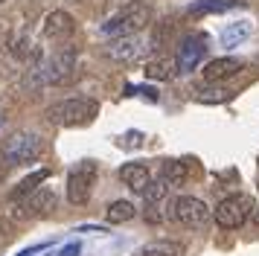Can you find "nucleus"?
<instances>
[{
    "instance_id": "nucleus-27",
    "label": "nucleus",
    "mask_w": 259,
    "mask_h": 256,
    "mask_svg": "<svg viewBox=\"0 0 259 256\" xmlns=\"http://www.w3.org/2000/svg\"><path fill=\"white\" fill-rule=\"evenodd\" d=\"M3 3H6V0H0V6H3Z\"/></svg>"
},
{
    "instance_id": "nucleus-2",
    "label": "nucleus",
    "mask_w": 259,
    "mask_h": 256,
    "mask_svg": "<svg viewBox=\"0 0 259 256\" xmlns=\"http://www.w3.org/2000/svg\"><path fill=\"white\" fill-rule=\"evenodd\" d=\"M99 114V105L96 99H82V96H73V99H64V102H56L47 108V119L53 125H84L91 122L94 116Z\"/></svg>"
},
{
    "instance_id": "nucleus-22",
    "label": "nucleus",
    "mask_w": 259,
    "mask_h": 256,
    "mask_svg": "<svg viewBox=\"0 0 259 256\" xmlns=\"http://www.w3.org/2000/svg\"><path fill=\"white\" fill-rule=\"evenodd\" d=\"M12 56H18V58H24V61H38V56H41V50H38L29 38H18L15 41V47H12Z\"/></svg>"
},
{
    "instance_id": "nucleus-24",
    "label": "nucleus",
    "mask_w": 259,
    "mask_h": 256,
    "mask_svg": "<svg viewBox=\"0 0 259 256\" xmlns=\"http://www.w3.org/2000/svg\"><path fill=\"white\" fill-rule=\"evenodd\" d=\"M9 166H12V163H9V157H6V151H3V146H0V181L6 178V172H9Z\"/></svg>"
},
{
    "instance_id": "nucleus-3",
    "label": "nucleus",
    "mask_w": 259,
    "mask_h": 256,
    "mask_svg": "<svg viewBox=\"0 0 259 256\" xmlns=\"http://www.w3.org/2000/svg\"><path fill=\"white\" fill-rule=\"evenodd\" d=\"M169 219L181 224V227H189V230H201L207 227L212 219V209L201 201V198L192 195H178L172 204H169Z\"/></svg>"
},
{
    "instance_id": "nucleus-11",
    "label": "nucleus",
    "mask_w": 259,
    "mask_h": 256,
    "mask_svg": "<svg viewBox=\"0 0 259 256\" xmlns=\"http://www.w3.org/2000/svg\"><path fill=\"white\" fill-rule=\"evenodd\" d=\"M70 73H73V56H70V53H67V56H64V53L53 56L44 67L38 70L41 81H47V84H61Z\"/></svg>"
},
{
    "instance_id": "nucleus-19",
    "label": "nucleus",
    "mask_w": 259,
    "mask_h": 256,
    "mask_svg": "<svg viewBox=\"0 0 259 256\" xmlns=\"http://www.w3.org/2000/svg\"><path fill=\"white\" fill-rule=\"evenodd\" d=\"M134 212H137V209H134V204H131V201H111L105 216H108V221H111V224H122V221L134 219Z\"/></svg>"
},
{
    "instance_id": "nucleus-20",
    "label": "nucleus",
    "mask_w": 259,
    "mask_h": 256,
    "mask_svg": "<svg viewBox=\"0 0 259 256\" xmlns=\"http://www.w3.org/2000/svg\"><path fill=\"white\" fill-rule=\"evenodd\" d=\"M137 256H181V244H175V242H152V244H146Z\"/></svg>"
},
{
    "instance_id": "nucleus-6",
    "label": "nucleus",
    "mask_w": 259,
    "mask_h": 256,
    "mask_svg": "<svg viewBox=\"0 0 259 256\" xmlns=\"http://www.w3.org/2000/svg\"><path fill=\"white\" fill-rule=\"evenodd\" d=\"M94 178H96V166H94V163H79V166H73L70 175H67V186H64L67 201L76 204V207L88 204V198H91V186H94Z\"/></svg>"
},
{
    "instance_id": "nucleus-8",
    "label": "nucleus",
    "mask_w": 259,
    "mask_h": 256,
    "mask_svg": "<svg viewBox=\"0 0 259 256\" xmlns=\"http://www.w3.org/2000/svg\"><path fill=\"white\" fill-rule=\"evenodd\" d=\"M143 53H146L143 35H122V38H114L108 44V56L119 64H134V61H140Z\"/></svg>"
},
{
    "instance_id": "nucleus-1",
    "label": "nucleus",
    "mask_w": 259,
    "mask_h": 256,
    "mask_svg": "<svg viewBox=\"0 0 259 256\" xmlns=\"http://www.w3.org/2000/svg\"><path fill=\"white\" fill-rule=\"evenodd\" d=\"M154 18V9L146 0H134L128 6H122L119 12H114L105 23H102V32L111 38H122V35H140Z\"/></svg>"
},
{
    "instance_id": "nucleus-10",
    "label": "nucleus",
    "mask_w": 259,
    "mask_h": 256,
    "mask_svg": "<svg viewBox=\"0 0 259 256\" xmlns=\"http://www.w3.org/2000/svg\"><path fill=\"white\" fill-rule=\"evenodd\" d=\"M44 38H53V41H61V38H67V35H73V29H76V21H73L70 12L64 9H56L50 12L47 18H44Z\"/></svg>"
},
{
    "instance_id": "nucleus-26",
    "label": "nucleus",
    "mask_w": 259,
    "mask_h": 256,
    "mask_svg": "<svg viewBox=\"0 0 259 256\" xmlns=\"http://www.w3.org/2000/svg\"><path fill=\"white\" fill-rule=\"evenodd\" d=\"M0 125H3V116H0Z\"/></svg>"
},
{
    "instance_id": "nucleus-17",
    "label": "nucleus",
    "mask_w": 259,
    "mask_h": 256,
    "mask_svg": "<svg viewBox=\"0 0 259 256\" xmlns=\"http://www.w3.org/2000/svg\"><path fill=\"white\" fill-rule=\"evenodd\" d=\"M189 178V166L184 160H166L163 163V181L169 186H181Z\"/></svg>"
},
{
    "instance_id": "nucleus-16",
    "label": "nucleus",
    "mask_w": 259,
    "mask_h": 256,
    "mask_svg": "<svg viewBox=\"0 0 259 256\" xmlns=\"http://www.w3.org/2000/svg\"><path fill=\"white\" fill-rule=\"evenodd\" d=\"M242 0H195L187 9V15H215V12H227L236 9Z\"/></svg>"
},
{
    "instance_id": "nucleus-9",
    "label": "nucleus",
    "mask_w": 259,
    "mask_h": 256,
    "mask_svg": "<svg viewBox=\"0 0 259 256\" xmlns=\"http://www.w3.org/2000/svg\"><path fill=\"white\" fill-rule=\"evenodd\" d=\"M207 53V35H187L178 47V70L189 73L201 64V58Z\"/></svg>"
},
{
    "instance_id": "nucleus-14",
    "label": "nucleus",
    "mask_w": 259,
    "mask_h": 256,
    "mask_svg": "<svg viewBox=\"0 0 259 256\" xmlns=\"http://www.w3.org/2000/svg\"><path fill=\"white\" fill-rule=\"evenodd\" d=\"M239 70H242V61H239V58H230V56L212 58L210 64L204 67V79L207 81H224V79H230V76H236Z\"/></svg>"
},
{
    "instance_id": "nucleus-15",
    "label": "nucleus",
    "mask_w": 259,
    "mask_h": 256,
    "mask_svg": "<svg viewBox=\"0 0 259 256\" xmlns=\"http://www.w3.org/2000/svg\"><path fill=\"white\" fill-rule=\"evenodd\" d=\"M50 178V172L47 169H41V172H32V175H26L24 181H21V184L15 186L12 192H9V198H12V201H24L26 195H32V192H35L38 186L44 184V181H47Z\"/></svg>"
},
{
    "instance_id": "nucleus-5",
    "label": "nucleus",
    "mask_w": 259,
    "mask_h": 256,
    "mask_svg": "<svg viewBox=\"0 0 259 256\" xmlns=\"http://www.w3.org/2000/svg\"><path fill=\"white\" fill-rule=\"evenodd\" d=\"M250 216H253V201L247 195H227L212 209V219L222 230H239Z\"/></svg>"
},
{
    "instance_id": "nucleus-12",
    "label": "nucleus",
    "mask_w": 259,
    "mask_h": 256,
    "mask_svg": "<svg viewBox=\"0 0 259 256\" xmlns=\"http://www.w3.org/2000/svg\"><path fill=\"white\" fill-rule=\"evenodd\" d=\"M119 181L128 186L131 192L143 195V192H146V186L152 184V175H149V169H146L143 163H125V166L119 169Z\"/></svg>"
},
{
    "instance_id": "nucleus-18",
    "label": "nucleus",
    "mask_w": 259,
    "mask_h": 256,
    "mask_svg": "<svg viewBox=\"0 0 259 256\" xmlns=\"http://www.w3.org/2000/svg\"><path fill=\"white\" fill-rule=\"evenodd\" d=\"M247 35H250V23H247V21L227 23V29L222 32V44L224 47H236V44H242Z\"/></svg>"
},
{
    "instance_id": "nucleus-21",
    "label": "nucleus",
    "mask_w": 259,
    "mask_h": 256,
    "mask_svg": "<svg viewBox=\"0 0 259 256\" xmlns=\"http://www.w3.org/2000/svg\"><path fill=\"white\" fill-rule=\"evenodd\" d=\"M166 189H169V184H166L163 178H160V181H152V184L146 186V192H143V198H146V207L160 204V201L166 198Z\"/></svg>"
},
{
    "instance_id": "nucleus-4",
    "label": "nucleus",
    "mask_w": 259,
    "mask_h": 256,
    "mask_svg": "<svg viewBox=\"0 0 259 256\" xmlns=\"http://www.w3.org/2000/svg\"><path fill=\"white\" fill-rule=\"evenodd\" d=\"M3 151L12 166H29V163L41 160L44 154V137L35 131H18L3 143Z\"/></svg>"
},
{
    "instance_id": "nucleus-25",
    "label": "nucleus",
    "mask_w": 259,
    "mask_h": 256,
    "mask_svg": "<svg viewBox=\"0 0 259 256\" xmlns=\"http://www.w3.org/2000/svg\"><path fill=\"white\" fill-rule=\"evenodd\" d=\"M79 250H82V244L73 242V244H67V247H61V253H59V256H79Z\"/></svg>"
},
{
    "instance_id": "nucleus-7",
    "label": "nucleus",
    "mask_w": 259,
    "mask_h": 256,
    "mask_svg": "<svg viewBox=\"0 0 259 256\" xmlns=\"http://www.w3.org/2000/svg\"><path fill=\"white\" fill-rule=\"evenodd\" d=\"M59 207V195H56V189H50V186H38L32 195H26L18 209H15V216L18 219H35V216H50L53 209Z\"/></svg>"
},
{
    "instance_id": "nucleus-13",
    "label": "nucleus",
    "mask_w": 259,
    "mask_h": 256,
    "mask_svg": "<svg viewBox=\"0 0 259 256\" xmlns=\"http://www.w3.org/2000/svg\"><path fill=\"white\" fill-rule=\"evenodd\" d=\"M178 73H181L178 70V58H172V56H157L146 64V79L149 81H169V79H175Z\"/></svg>"
},
{
    "instance_id": "nucleus-23",
    "label": "nucleus",
    "mask_w": 259,
    "mask_h": 256,
    "mask_svg": "<svg viewBox=\"0 0 259 256\" xmlns=\"http://www.w3.org/2000/svg\"><path fill=\"white\" fill-rule=\"evenodd\" d=\"M233 96V91H224V88H215V91H201L198 102H227Z\"/></svg>"
}]
</instances>
